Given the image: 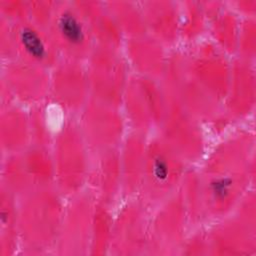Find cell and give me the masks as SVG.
<instances>
[{
    "label": "cell",
    "mask_w": 256,
    "mask_h": 256,
    "mask_svg": "<svg viewBox=\"0 0 256 256\" xmlns=\"http://www.w3.org/2000/svg\"><path fill=\"white\" fill-rule=\"evenodd\" d=\"M231 57L208 38L170 50L161 82L169 96L205 127L222 114Z\"/></svg>",
    "instance_id": "obj_1"
},
{
    "label": "cell",
    "mask_w": 256,
    "mask_h": 256,
    "mask_svg": "<svg viewBox=\"0 0 256 256\" xmlns=\"http://www.w3.org/2000/svg\"><path fill=\"white\" fill-rule=\"evenodd\" d=\"M255 144L253 128L230 129L196 165L208 224L229 214L255 187Z\"/></svg>",
    "instance_id": "obj_2"
},
{
    "label": "cell",
    "mask_w": 256,
    "mask_h": 256,
    "mask_svg": "<svg viewBox=\"0 0 256 256\" xmlns=\"http://www.w3.org/2000/svg\"><path fill=\"white\" fill-rule=\"evenodd\" d=\"M66 198L54 186H46L18 198L19 254H53Z\"/></svg>",
    "instance_id": "obj_3"
},
{
    "label": "cell",
    "mask_w": 256,
    "mask_h": 256,
    "mask_svg": "<svg viewBox=\"0 0 256 256\" xmlns=\"http://www.w3.org/2000/svg\"><path fill=\"white\" fill-rule=\"evenodd\" d=\"M54 186L67 199L86 188L91 155L76 117L65 116L57 126L50 147Z\"/></svg>",
    "instance_id": "obj_4"
},
{
    "label": "cell",
    "mask_w": 256,
    "mask_h": 256,
    "mask_svg": "<svg viewBox=\"0 0 256 256\" xmlns=\"http://www.w3.org/2000/svg\"><path fill=\"white\" fill-rule=\"evenodd\" d=\"M249 189L227 215L206 226L209 256L256 255V192Z\"/></svg>",
    "instance_id": "obj_5"
},
{
    "label": "cell",
    "mask_w": 256,
    "mask_h": 256,
    "mask_svg": "<svg viewBox=\"0 0 256 256\" xmlns=\"http://www.w3.org/2000/svg\"><path fill=\"white\" fill-rule=\"evenodd\" d=\"M189 166L158 134L150 135L138 196L153 209L179 189Z\"/></svg>",
    "instance_id": "obj_6"
},
{
    "label": "cell",
    "mask_w": 256,
    "mask_h": 256,
    "mask_svg": "<svg viewBox=\"0 0 256 256\" xmlns=\"http://www.w3.org/2000/svg\"><path fill=\"white\" fill-rule=\"evenodd\" d=\"M167 105L168 96L161 80L131 74L120 106L128 130L147 136L155 134Z\"/></svg>",
    "instance_id": "obj_7"
},
{
    "label": "cell",
    "mask_w": 256,
    "mask_h": 256,
    "mask_svg": "<svg viewBox=\"0 0 256 256\" xmlns=\"http://www.w3.org/2000/svg\"><path fill=\"white\" fill-rule=\"evenodd\" d=\"M0 185L17 198L54 185L51 149L30 144L20 151L2 155Z\"/></svg>",
    "instance_id": "obj_8"
},
{
    "label": "cell",
    "mask_w": 256,
    "mask_h": 256,
    "mask_svg": "<svg viewBox=\"0 0 256 256\" xmlns=\"http://www.w3.org/2000/svg\"><path fill=\"white\" fill-rule=\"evenodd\" d=\"M85 67L90 98L120 107L132 74L122 48L95 44Z\"/></svg>",
    "instance_id": "obj_9"
},
{
    "label": "cell",
    "mask_w": 256,
    "mask_h": 256,
    "mask_svg": "<svg viewBox=\"0 0 256 256\" xmlns=\"http://www.w3.org/2000/svg\"><path fill=\"white\" fill-rule=\"evenodd\" d=\"M187 211L179 189L152 209L147 256H176L190 232Z\"/></svg>",
    "instance_id": "obj_10"
},
{
    "label": "cell",
    "mask_w": 256,
    "mask_h": 256,
    "mask_svg": "<svg viewBox=\"0 0 256 256\" xmlns=\"http://www.w3.org/2000/svg\"><path fill=\"white\" fill-rule=\"evenodd\" d=\"M167 96V109L156 134L188 165H197L208 150L205 126L174 98Z\"/></svg>",
    "instance_id": "obj_11"
},
{
    "label": "cell",
    "mask_w": 256,
    "mask_h": 256,
    "mask_svg": "<svg viewBox=\"0 0 256 256\" xmlns=\"http://www.w3.org/2000/svg\"><path fill=\"white\" fill-rule=\"evenodd\" d=\"M152 209L139 197L121 200L114 209L108 255H145Z\"/></svg>",
    "instance_id": "obj_12"
},
{
    "label": "cell",
    "mask_w": 256,
    "mask_h": 256,
    "mask_svg": "<svg viewBox=\"0 0 256 256\" xmlns=\"http://www.w3.org/2000/svg\"><path fill=\"white\" fill-rule=\"evenodd\" d=\"M76 119L90 155L118 148L128 131L120 107L93 98L87 101Z\"/></svg>",
    "instance_id": "obj_13"
},
{
    "label": "cell",
    "mask_w": 256,
    "mask_h": 256,
    "mask_svg": "<svg viewBox=\"0 0 256 256\" xmlns=\"http://www.w3.org/2000/svg\"><path fill=\"white\" fill-rule=\"evenodd\" d=\"M95 201L88 188L66 199L53 255L89 256Z\"/></svg>",
    "instance_id": "obj_14"
},
{
    "label": "cell",
    "mask_w": 256,
    "mask_h": 256,
    "mask_svg": "<svg viewBox=\"0 0 256 256\" xmlns=\"http://www.w3.org/2000/svg\"><path fill=\"white\" fill-rule=\"evenodd\" d=\"M47 31L62 59L86 62L95 42L73 0H57Z\"/></svg>",
    "instance_id": "obj_15"
},
{
    "label": "cell",
    "mask_w": 256,
    "mask_h": 256,
    "mask_svg": "<svg viewBox=\"0 0 256 256\" xmlns=\"http://www.w3.org/2000/svg\"><path fill=\"white\" fill-rule=\"evenodd\" d=\"M89 99L85 63L61 58L50 70L48 102L65 116L76 117Z\"/></svg>",
    "instance_id": "obj_16"
},
{
    "label": "cell",
    "mask_w": 256,
    "mask_h": 256,
    "mask_svg": "<svg viewBox=\"0 0 256 256\" xmlns=\"http://www.w3.org/2000/svg\"><path fill=\"white\" fill-rule=\"evenodd\" d=\"M2 79L11 90L16 102L30 107L48 101L50 87V70L12 59L1 62Z\"/></svg>",
    "instance_id": "obj_17"
},
{
    "label": "cell",
    "mask_w": 256,
    "mask_h": 256,
    "mask_svg": "<svg viewBox=\"0 0 256 256\" xmlns=\"http://www.w3.org/2000/svg\"><path fill=\"white\" fill-rule=\"evenodd\" d=\"M256 105L255 63L231 58L230 79L223 103V114L234 127L248 120Z\"/></svg>",
    "instance_id": "obj_18"
},
{
    "label": "cell",
    "mask_w": 256,
    "mask_h": 256,
    "mask_svg": "<svg viewBox=\"0 0 256 256\" xmlns=\"http://www.w3.org/2000/svg\"><path fill=\"white\" fill-rule=\"evenodd\" d=\"M10 23V22H9ZM14 59L51 70L61 59L47 29L29 18L10 23Z\"/></svg>",
    "instance_id": "obj_19"
},
{
    "label": "cell",
    "mask_w": 256,
    "mask_h": 256,
    "mask_svg": "<svg viewBox=\"0 0 256 256\" xmlns=\"http://www.w3.org/2000/svg\"><path fill=\"white\" fill-rule=\"evenodd\" d=\"M86 188L96 200L115 208L121 200L119 147L91 155Z\"/></svg>",
    "instance_id": "obj_20"
},
{
    "label": "cell",
    "mask_w": 256,
    "mask_h": 256,
    "mask_svg": "<svg viewBox=\"0 0 256 256\" xmlns=\"http://www.w3.org/2000/svg\"><path fill=\"white\" fill-rule=\"evenodd\" d=\"M122 50L132 73L162 79L171 49L145 33L125 38Z\"/></svg>",
    "instance_id": "obj_21"
},
{
    "label": "cell",
    "mask_w": 256,
    "mask_h": 256,
    "mask_svg": "<svg viewBox=\"0 0 256 256\" xmlns=\"http://www.w3.org/2000/svg\"><path fill=\"white\" fill-rule=\"evenodd\" d=\"M207 17V38L229 57L236 53L241 17L228 1L202 0Z\"/></svg>",
    "instance_id": "obj_22"
},
{
    "label": "cell",
    "mask_w": 256,
    "mask_h": 256,
    "mask_svg": "<svg viewBox=\"0 0 256 256\" xmlns=\"http://www.w3.org/2000/svg\"><path fill=\"white\" fill-rule=\"evenodd\" d=\"M149 136L128 130L119 146L121 169V200L138 196L146 158Z\"/></svg>",
    "instance_id": "obj_23"
},
{
    "label": "cell",
    "mask_w": 256,
    "mask_h": 256,
    "mask_svg": "<svg viewBox=\"0 0 256 256\" xmlns=\"http://www.w3.org/2000/svg\"><path fill=\"white\" fill-rule=\"evenodd\" d=\"M146 31L168 49L180 44V8L175 0H143L140 1Z\"/></svg>",
    "instance_id": "obj_24"
},
{
    "label": "cell",
    "mask_w": 256,
    "mask_h": 256,
    "mask_svg": "<svg viewBox=\"0 0 256 256\" xmlns=\"http://www.w3.org/2000/svg\"><path fill=\"white\" fill-rule=\"evenodd\" d=\"M86 21L95 44L122 48L125 37L108 10L105 1L73 0Z\"/></svg>",
    "instance_id": "obj_25"
},
{
    "label": "cell",
    "mask_w": 256,
    "mask_h": 256,
    "mask_svg": "<svg viewBox=\"0 0 256 256\" xmlns=\"http://www.w3.org/2000/svg\"><path fill=\"white\" fill-rule=\"evenodd\" d=\"M31 144L27 107L18 103L0 109L2 155L20 151Z\"/></svg>",
    "instance_id": "obj_26"
},
{
    "label": "cell",
    "mask_w": 256,
    "mask_h": 256,
    "mask_svg": "<svg viewBox=\"0 0 256 256\" xmlns=\"http://www.w3.org/2000/svg\"><path fill=\"white\" fill-rule=\"evenodd\" d=\"M18 198L0 185V256L19 254Z\"/></svg>",
    "instance_id": "obj_27"
},
{
    "label": "cell",
    "mask_w": 256,
    "mask_h": 256,
    "mask_svg": "<svg viewBox=\"0 0 256 256\" xmlns=\"http://www.w3.org/2000/svg\"><path fill=\"white\" fill-rule=\"evenodd\" d=\"M179 191L187 211L191 229L207 226L204 197L196 165H190L187 168Z\"/></svg>",
    "instance_id": "obj_28"
},
{
    "label": "cell",
    "mask_w": 256,
    "mask_h": 256,
    "mask_svg": "<svg viewBox=\"0 0 256 256\" xmlns=\"http://www.w3.org/2000/svg\"><path fill=\"white\" fill-rule=\"evenodd\" d=\"M179 8L180 44L189 45L206 38L207 17L202 0L179 1Z\"/></svg>",
    "instance_id": "obj_29"
},
{
    "label": "cell",
    "mask_w": 256,
    "mask_h": 256,
    "mask_svg": "<svg viewBox=\"0 0 256 256\" xmlns=\"http://www.w3.org/2000/svg\"><path fill=\"white\" fill-rule=\"evenodd\" d=\"M105 3L125 38L147 33L140 1L108 0Z\"/></svg>",
    "instance_id": "obj_30"
},
{
    "label": "cell",
    "mask_w": 256,
    "mask_h": 256,
    "mask_svg": "<svg viewBox=\"0 0 256 256\" xmlns=\"http://www.w3.org/2000/svg\"><path fill=\"white\" fill-rule=\"evenodd\" d=\"M114 207L95 201L89 256H104L109 253Z\"/></svg>",
    "instance_id": "obj_31"
},
{
    "label": "cell",
    "mask_w": 256,
    "mask_h": 256,
    "mask_svg": "<svg viewBox=\"0 0 256 256\" xmlns=\"http://www.w3.org/2000/svg\"><path fill=\"white\" fill-rule=\"evenodd\" d=\"M51 104L46 101L27 108L30 128L31 144L50 148L53 142L56 128L50 117L49 107Z\"/></svg>",
    "instance_id": "obj_32"
},
{
    "label": "cell",
    "mask_w": 256,
    "mask_h": 256,
    "mask_svg": "<svg viewBox=\"0 0 256 256\" xmlns=\"http://www.w3.org/2000/svg\"><path fill=\"white\" fill-rule=\"evenodd\" d=\"M236 58L255 63L256 60V18H242L237 46Z\"/></svg>",
    "instance_id": "obj_33"
},
{
    "label": "cell",
    "mask_w": 256,
    "mask_h": 256,
    "mask_svg": "<svg viewBox=\"0 0 256 256\" xmlns=\"http://www.w3.org/2000/svg\"><path fill=\"white\" fill-rule=\"evenodd\" d=\"M180 256H209V242L206 226L191 229L185 238Z\"/></svg>",
    "instance_id": "obj_34"
},
{
    "label": "cell",
    "mask_w": 256,
    "mask_h": 256,
    "mask_svg": "<svg viewBox=\"0 0 256 256\" xmlns=\"http://www.w3.org/2000/svg\"><path fill=\"white\" fill-rule=\"evenodd\" d=\"M57 0H28L29 19L47 29L56 9Z\"/></svg>",
    "instance_id": "obj_35"
},
{
    "label": "cell",
    "mask_w": 256,
    "mask_h": 256,
    "mask_svg": "<svg viewBox=\"0 0 256 256\" xmlns=\"http://www.w3.org/2000/svg\"><path fill=\"white\" fill-rule=\"evenodd\" d=\"M0 17L10 23L28 19V0H0Z\"/></svg>",
    "instance_id": "obj_36"
},
{
    "label": "cell",
    "mask_w": 256,
    "mask_h": 256,
    "mask_svg": "<svg viewBox=\"0 0 256 256\" xmlns=\"http://www.w3.org/2000/svg\"><path fill=\"white\" fill-rule=\"evenodd\" d=\"M0 58L1 62L14 59L10 23L0 17Z\"/></svg>",
    "instance_id": "obj_37"
},
{
    "label": "cell",
    "mask_w": 256,
    "mask_h": 256,
    "mask_svg": "<svg viewBox=\"0 0 256 256\" xmlns=\"http://www.w3.org/2000/svg\"><path fill=\"white\" fill-rule=\"evenodd\" d=\"M228 3L241 18H256V0H232Z\"/></svg>",
    "instance_id": "obj_38"
},
{
    "label": "cell",
    "mask_w": 256,
    "mask_h": 256,
    "mask_svg": "<svg viewBox=\"0 0 256 256\" xmlns=\"http://www.w3.org/2000/svg\"><path fill=\"white\" fill-rule=\"evenodd\" d=\"M16 103L17 102L11 90L9 89L7 84L2 79H0V109L6 108Z\"/></svg>",
    "instance_id": "obj_39"
}]
</instances>
